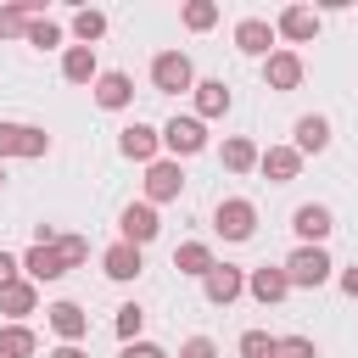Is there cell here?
Here are the masks:
<instances>
[{"label":"cell","mask_w":358,"mask_h":358,"mask_svg":"<svg viewBox=\"0 0 358 358\" xmlns=\"http://www.w3.org/2000/svg\"><path fill=\"white\" fill-rule=\"evenodd\" d=\"M179 358H218V347H213V336H190L179 347Z\"/></svg>","instance_id":"e575fe53"},{"label":"cell","mask_w":358,"mask_h":358,"mask_svg":"<svg viewBox=\"0 0 358 358\" xmlns=\"http://www.w3.org/2000/svg\"><path fill=\"white\" fill-rule=\"evenodd\" d=\"M274 358H319L308 336H274Z\"/></svg>","instance_id":"836d02e7"},{"label":"cell","mask_w":358,"mask_h":358,"mask_svg":"<svg viewBox=\"0 0 358 358\" xmlns=\"http://www.w3.org/2000/svg\"><path fill=\"white\" fill-rule=\"evenodd\" d=\"M229 112V84L224 78H201L196 84V117L207 123V117H224Z\"/></svg>","instance_id":"44dd1931"},{"label":"cell","mask_w":358,"mask_h":358,"mask_svg":"<svg viewBox=\"0 0 358 358\" xmlns=\"http://www.w3.org/2000/svg\"><path fill=\"white\" fill-rule=\"evenodd\" d=\"M117 224H123V241H129V246H145V241H157V229H162V224H157V207H151V201H129Z\"/></svg>","instance_id":"8fae6325"},{"label":"cell","mask_w":358,"mask_h":358,"mask_svg":"<svg viewBox=\"0 0 358 358\" xmlns=\"http://www.w3.org/2000/svg\"><path fill=\"white\" fill-rule=\"evenodd\" d=\"M213 229H218L224 241H252V229H257V207H252L246 196H229V201L213 207Z\"/></svg>","instance_id":"3957f363"},{"label":"cell","mask_w":358,"mask_h":358,"mask_svg":"<svg viewBox=\"0 0 358 358\" xmlns=\"http://www.w3.org/2000/svg\"><path fill=\"white\" fill-rule=\"evenodd\" d=\"M324 145H330V123H324L319 112L296 117V151H302V157H319Z\"/></svg>","instance_id":"603a6c76"},{"label":"cell","mask_w":358,"mask_h":358,"mask_svg":"<svg viewBox=\"0 0 358 358\" xmlns=\"http://www.w3.org/2000/svg\"><path fill=\"white\" fill-rule=\"evenodd\" d=\"M280 268H285V280H291V285L313 291V285H324V280H330V268H336V263L324 257V246H296Z\"/></svg>","instance_id":"6da1fadb"},{"label":"cell","mask_w":358,"mask_h":358,"mask_svg":"<svg viewBox=\"0 0 358 358\" xmlns=\"http://www.w3.org/2000/svg\"><path fill=\"white\" fill-rule=\"evenodd\" d=\"M246 291H252L263 308H274V302H285V296H291V280H285V268H268V263H263V268H252V274H246Z\"/></svg>","instance_id":"4fadbf2b"},{"label":"cell","mask_w":358,"mask_h":358,"mask_svg":"<svg viewBox=\"0 0 358 358\" xmlns=\"http://www.w3.org/2000/svg\"><path fill=\"white\" fill-rule=\"evenodd\" d=\"M101 268H106V280H140V246H129V241H117V246H106L101 252Z\"/></svg>","instance_id":"ac0fdd59"},{"label":"cell","mask_w":358,"mask_h":358,"mask_svg":"<svg viewBox=\"0 0 358 358\" xmlns=\"http://www.w3.org/2000/svg\"><path fill=\"white\" fill-rule=\"evenodd\" d=\"M22 274H28L34 285H39V280H62V274H67V263H62V252H56V246H28V252H22Z\"/></svg>","instance_id":"e0dca14e"},{"label":"cell","mask_w":358,"mask_h":358,"mask_svg":"<svg viewBox=\"0 0 358 358\" xmlns=\"http://www.w3.org/2000/svg\"><path fill=\"white\" fill-rule=\"evenodd\" d=\"M50 330H56L62 341H73V347H78V336L90 330V313H84L78 302H56V308H50Z\"/></svg>","instance_id":"7402d4cb"},{"label":"cell","mask_w":358,"mask_h":358,"mask_svg":"<svg viewBox=\"0 0 358 358\" xmlns=\"http://www.w3.org/2000/svg\"><path fill=\"white\" fill-rule=\"evenodd\" d=\"M241 358H274V336L268 330H246L241 336Z\"/></svg>","instance_id":"d6a6232c"},{"label":"cell","mask_w":358,"mask_h":358,"mask_svg":"<svg viewBox=\"0 0 358 358\" xmlns=\"http://www.w3.org/2000/svg\"><path fill=\"white\" fill-rule=\"evenodd\" d=\"M257 168L268 173V185H291L302 173V151L296 145H268V151H257Z\"/></svg>","instance_id":"30bf717a"},{"label":"cell","mask_w":358,"mask_h":358,"mask_svg":"<svg viewBox=\"0 0 358 358\" xmlns=\"http://www.w3.org/2000/svg\"><path fill=\"white\" fill-rule=\"evenodd\" d=\"M151 84H157L162 95H185V90H196V67H190V56H185V50H162V56L151 62Z\"/></svg>","instance_id":"7a4b0ae2"},{"label":"cell","mask_w":358,"mask_h":358,"mask_svg":"<svg viewBox=\"0 0 358 358\" xmlns=\"http://www.w3.org/2000/svg\"><path fill=\"white\" fill-rule=\"evenodd\" d=\"M291 229L302 235V246H319V241L336 229V218H330V207H319V201H302V207L291 213Z\"/></svg>","instance_id":"7c38bea8"},{"label":"cell","mask_w":358,"mask_h":358,"mask_svg":"<svg viewBox=\"0 0 358 358\" xmlns=\"http://www.w3.org/2000/svg\"><path fill=\"white\" fill-rule=\"evenodd\" d=\"M341 291H347V296H358V263H352V268H341Z\"/></svg>","instance_id":"74e56055"},{"label":"cell","mask_w":358,"mask_h":358,"mask_svg":"<svg viewBox=\"0 0 358 358\" xmlns=\"http://www.w3.org/2000/svg\"><path fill=\"white\" fill-rule=\"evenodd\" d=\"M213 263H218V257H213L207 241H185V246H173V268H179V274H196V280H201Z\"/></svg>","instance_id":"cb8c5ba5"},{"label":"cell","mask_w":358,"mask_h":358,"mask_svg":"<svg viewBox=\"0 0 358 358\" xmlns=\"http://www.w3.org/2000/svg\"><path fill=\"white\" fill-rule=\"evenodd\" d=\"M179 190H185V168L173 162V157H157L151 168H145V201L157 207V201H179Z\"/></svg>","instance_id":"8992f818"},{"label":"cell","mask_w":358,"mask_h":358,"mask_svg":"<svg viewBox=\"0 0 358 358\" xmlns=\"http://www.w3.org/2000/svg\"><path fill=\"white\" fill-rule=\"evenodd\" d=\"M62 78H67V84H95V78H101L95 50H90V45H67V56H62Z\"/></svg>","instance_id":"ffe728a7"},{"label":"cell","mask_w":358,"mask_h":358,"mask_svg":"<svg viewBox=\"0 0 358 358\" xmlns=\"http://www.w3.org/2000/svg\"><path fill=\"white\" fill-rule=\"evenodd\" d=\"M268 45H274V22H263V17H241V22H235V50L268 56Z\"/></svg>","instance_id":"9a60e30c"},{"label":"cell","mask_w":358,"mask_h":358,"mask_svg":"<svg viewBox=\"0 0 358 358\" xmlns=\"http://www.w3.org/2000/svg\"><path fill=\"white\" fill-rule=\"evenodd\" d=\"M56 252H62L67 268H78V263L90 257V241H84V235H56Z\"/></svg>","instance_id":"1f68e13d"},{"label":"cell","mask_w":358,"mask_h":358,"mask_svg":"<svg viewBox=\"0 0 358 358\" xmlns=\"http://www.w3.org/2000/svg\"><path fill=\"white\" fill-rule=\"evenodd\" d=\"M213 22H218V6H213V0H190V6H185V28H190V34H207Z\"/></svg>","instance_id":"f1b7e54d"},{"label":"cell","mask_w":358,"mask_h":358,"mask_svg":"<svg viewBox=\"0 0 358 358\" xmlns=\"http://www.w3.org/2000/svg\"><path fill=\"white\" fill-rule=\"evenodd\" d=\"M129 101H134V78H129V73H101V78H95V106L123 112Z\"/></svg>","instance_id":"2e32d148"},{"label":"cell","mask_w":358,"mask_h":358,"mask_svg":"<svg viewBox=\"0 0 358 358\" xmlns=\"http://www.w3.org/2000/svg\"><path fill=\"white\" fill-rule=\"evenodd\" d=\"M0 185H6V162H0Z\"/></svg>","instance_id":"ab89813d"},{"label":"cell","mask_w":358,"mask_h":358,"mask_svg":"<svg viewBox=\"0 0 358 358\" xmlns=\"http://www.w3.org/2000/svg\"><path fill=\"white\" fill-rule=\"evenodd\" d=\"M17 280H22V257L0 252V291H6V285H17Z\"/></svg>","instance_id":"d590c367"},{"label":"cell","mask_w":358,"mask_h":358,"mask_svg":"<svg viewBox=\"0 0 358 358\" xmlns=\"http://www.w3.org/2000/svg\"><path fill=\"white\" fill-rule=\"evenodd\" d=\"M224 168H229V173H252V168H257V145L241 140V134H229V140H224Z\"/></svg>","instance_id":"4316f807"},{"label":"cell","mask_w":358,"mask_h":358,"mask_svg":"<svg viewBox=\"0 0 358 358\" xmlns=\"http://www.w3.org/2000/svg\"><path fill=\"white\" fill-rule=\"evenodd\" d=\"M34 308H39V285H34V280H17V285L0 291V313H6L11 324H22Z\"/></svg>","instance_id":"d6986e66"},{"label":"cell","mask_w":358,"mask_h":358,"mask_svg":"<svg viewBox=\"0 0 358 358\" xmlns=\"http://www.w3.org/2000/svg\"><path fill=\"white\" fill-rule=\"evenodd\" d=\"M34 17H39V0H22V6H0V39H22Z\"/></svg>","instance_id":"484cf974"},{"label":"cell","mask_w":358,"mask_h":358,"mask_svg":"<svg viewBox=\"0 0 358 358\" xmlns=\"http://www.w3.org/2000/svg\"><path fill=\"white\" fill-rule=\"evenodd\" d=\"M302 73H308V67H302V56H296V50H268V56H263V84H268V90H280V95H285V90H296V84H302Z\"/></svg>","instance_id":"ba28073f"},{"label":"cell","mask_w":358,"mask_h":358,"mask_svg":"<svg viewBox=\"0 0 358 358\" xmlns=\"http://www.w3.org/2000/svg\"><path fill=\"white\" fill-rule=\"evenodd\" d=\"M39 352V336L28 324H0V358H34Z\"/></svg>","instance_id":"d4e9b609"},{"label":"cell","mask_w":358,"mask_h":358,"mask_svg":"<svg viewBox=\"0 0 358 358\" xmlns=\"http://www.w3.org/2000/svg\"><path fill=\"white\" fill-rule=\"evenodd\" d=\"M274 34H285L291 45H308V39L319 34V11H313V6H285L280 22H274Z\"/></svg>","instance_id":"5bb4252c"},{"label":"cell","mask_w":358,"mask_h":358,"mask_svg":"<svg viewBox=\"0 0 358 358\" xmlns=\"http://www.w3.org/2000/svg\"><path fill=\"white\" fill-rule=\"evenodd\" d=\"M117 358H168V352H162L157 341H129V347H123Z\"/></svg>","instance_id":"8d00e7d4"},{"label":"cell","mask_w":358,"mask_h":358,"mask_svg":"<svg viewBox=\"0 0 358 358\" xmlns=\"http://www.w3.org/2000/svg\"><path fill=\"white\" fill-rule=\"evenodd\" d=\"M157 134H162V145L173 151V162H179V157H196V151H207V123H201V117H168Z\"/></svg>","instance_id":"5b68a950"},{"label":"cell","mask_w":358,"mask_h":358,"mask_svg":"<svg viewBox=\"0 0 358 358\" xmlns=\"http://www.w3.org/2000/svg\"><path fill=\"white\" fill-rule=\"evenodd\" d=\"M201 291H207L213 308H229V302L246 291V268H235V263H213V268L201 274Z\"/></svg>","instance_id":"52a82bcc"},{"label":"cell","mask_w":358,"mask_h":358,"mask_svg":"<svg viewBox=\"0 0 358 358\" xmlns=\"http://www.w3.org/2000/svg\"><path fill=\"white\" fill-rule=\"evenodd\" d=\"M50 358H90V352H84V347H73V341H62V347H56Z\"/></svg>","instance_id":"f35d334b"},{"label":"cell","mask_w":358,"mask_h":358,"mask_svg":"<svg viewBox=\"0 0 358 358\" xmlns=\"http://www.w3.org/2000/svg\"><path fill=\"white\" fill-rule=\"evenodd\" d=\"M22 39H28V45H39V50H56V45H62V28H56L50 17H34Z\"/></svg>","instance_id":"f546056e"},{"label":"cell","mask_w":358,"mask_h":358,"mask_svg":"<svg viewBox=\"0 0 358 358\" xmlns=\"http://www.w3.org/2000/svg\"><path fill=\"white\" fill-rule=\"evenodd\" d=\"M73 34H78V45H90V50H95V39L106 34V11H90V6H84V11L73 17Z\"/></svg>","instance_id":"83f0119b"},{"label":"cell","mask_w":358,"mask_h":358,"mask_svg":"<svg viewBox=\"0 0 358 358\" xmlns=\"http://www.w3.org/2000/svg\"><path fill=\"white\" fill-rule=\"evenodd\" d=\"M45 151H50V134H45V129H34V123H0V162H6V157L34 162V157H45Z\"/></svg>","instance_id":"277c9868"},{"label":"cell","mask_w":358,"mask_h":358,"mask_svg":"<svg viewBox=\"0 0 358 358\" xmlns=\"http://www.w3.org/2000/svg\"><path fill=\"white\" fill-rule=\"evenodd\" d=\"M117 151H123L129 162H145V168H151L157 151H162V134H157L151 123H129V129L117 134Z\"/></svg>","instance_id":"9c48e42d"},{"label":"cell","mask_w":358,"mask_h":358,"mask_svg":"<svg viewBox=\"0 0 358 358\" xmlns=\"http://www.w3.org/2000/svg\"><path fill=\"white\" fill-rule=\"evenodd\" d=\"M140 324H145V308L123 302V308H117V336H123V347H129V341H140Z\"/></svg>","instance_id":"4dcf8cb0"}]
</instances>
